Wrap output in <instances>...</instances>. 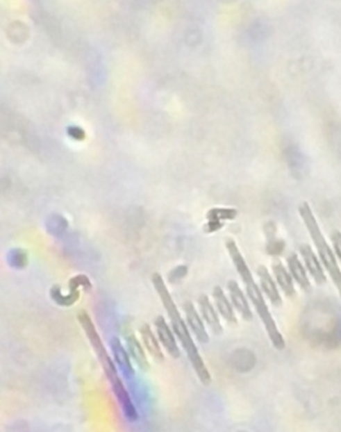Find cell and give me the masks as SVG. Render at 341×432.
<instances>
[{
  "label": "cell",
  "mask_w": 341,
  "mask_h": 432,
  "mask_svg": "<svg viewBox=\"0 0 341 432\" xmlns=\"http://www.w3.org/2000/svg\"><path fill=\"white\" fill-rule=\"evenodd\" d=\"M152 283H153V287H155L159 298L163 301V306H164L167 314L169 316L172 330H174L175 335L178 336V339H179L183 349L185 351L191 365L194 367L199 381L203 383V384H206V385L210 384L211 383V375H210V372H208V369L206 367L203 358L199 354V349H197L195 343H194V339H192V335H191V331L188 329V324L183 320V317L180 315L179 308L175 304L174 299H172V297H171L165 283L163 281L162 275L155 272L152 275Z\"/></svg>",
  "instance_id": "6da1fadb"
},
{
  "label": "cell",
  "mask_w": 341,
  "mask_h": 432,
  "mask_svg": "<svg viewBox=\"0 0 341 432\" xmlns=\"http://www.w3.org/2000/svg\"><path fill=\"white\" fill-rule=\"evenodd\" d=\"M78 320L81 323V329L85 333V336L88 338L92 349L95 351L97 356H98L99 362L103 367V371H104L108 382L113 387L115 397H116V399H117L120 407H122L123 414L131 422H135L138 419V411H136V408L133 406V401L131 399L127 388L124 387V383L122 382V379H120V376L117 374V369H116V365H115L114 360L111 359V356L107 352L106 346L103 344V340H101L100 335L97 331V327H95L91 316L88 315L85 311H81L78 314Z\"/></svg>",
  "instance_id": "7a4b0ae2"
},
{
  "label": "cell",
  "mask_w": 341,
  "mask_h": 432,
  "mask_svg": "<svg viewBox=\"0 0 341 432\" xmlns=\"http://www.w3.org/2000/svg\"><path fill=\"white\" fill-rule=\"evenodd\" d=\"M227 249L228 254H229V256L232 259L233 266L238 269V274L240 275L242 281L245 284L247 295H248L249 300L252 301L258 315L260 316L261 322H263V324H264V327L267 330V333H268L272 344L276 349H284V339H283L281 333L277 329L276 323H275L274 317H272L269 310H268V306H267L264 297H263V291H261L260 287L255 282L253 275H252L249 267L247 265V262H245L240 249L238 247L236 242L232 240V239H228Z\"/></svg>",
  "instance_id": "3957f363"
},
{
  "label": "cell",
  "mask_w": 341,
  "mask_h": 432,
  "mask_svg": "<svg viewBox=\"0 0 341 432\" xmlns=\"http://www.w3.org/2000/svg\"><path fill=\"white\" fill-rule=\"evenodd\" d=\"M299 213H300V216H301V219H303V222L308 230L309 235H310V238H312V240L317 249L319 256L324 265L325 269L328 271L332 281L336 284L341 297V271L339 269L338 262H336V256L333 255L332 249L325 242V238L320 231V227L316 222V217L313 216V213H312L308 203H303L299 207Z\"/></svg>",
  "instance_id": "277c9868"
},
{
  "label": "cell",
  "mask_w": 341,
  "mask_h": 432,
  "mask_svg": "<svg viewBox=\"0 0 341 432\" xmlns=\"http://www.w3.org/2000/svg\"><path fill=\"white\" fill-rule=\"evenodd\" d=\"M183 310L185 313V319H187L188 329H190V331H192V333L195 335L197 342L201 343V344L208 343L210 342V336H208L207 330L204 327L203 317L200 315V313H197V310H196L195 306L192 304V301L187 300L183 304Z\"/></svg>",
  "instance_id": "5b68a950"
},
{
  "label": "cell",
  "mask_w": 341,
  "mask_h": 432,
  "mask_svg": "<svg viewBox=\"0 0 341 432\" xmlns=\"http://www.w3.org/2000/svg\"><path fill=\"white\" fill-rule=\"evenodd\" d=\"M155 330H156V335H158L163 347L172 358L178 359L180 356V349L178 343H176L175 335H174L175 333L171 331L168 323L165 322V319L162 315L156 316V319H155Z\"/></svg>",
  "instance_id": "8992f818"
},
{
  "label": "cell",
  "mask_w": 341,
  "mask_h": 432,
  "mask_svg": "<svg viewBox=\"0 0 341 432\" xmlns=\"http://www.w3.org/2000/svg\"><path fill=\"white\" fill-rule=\"evenodd\" d=\"M299 251H300V255H301V258L304 260L306 268L308 269L309 274L313 278L315 283L319 284V285L324 284L325 281H326L324 269L320 265L317 256L315 255L313 249H310V246H308V244H301L299 247Z\"/></svg>",
  "instance_id": "52a82bcc"
},
{
  "label": "cell",
  "mask_w": 341,
  "mask_h": 432,
  "mask_svg": "<svg viewBox=\"0 0 341 432\" xmlns=\"http://www.w3.org/2000/svg\"><path fill=\"white\" fill-rule=\"evenodd\" d=\"M228 292H229V299L231 303L233 304V307L236 308V311L242 315L244 320H252L253 314L251 311L249 303L245 299L243 290L240 288V285L235 281H229L227 284Z\"/></svg>",
  "instance_id": "ba28073f"
},
{
  "label": "cell",
  "mask_w": 341,
  "mask_h": 432,
  "mask_svg": "<svg viewBox=\"0 0 341 432\" xmlns=\"http://www.w3.org/2000/svg\"><path fill=\"white\" fill-rule=\"evenodd\" d=\"M197 304H199L200 315L203 316V320L208 324L212 333L215 335H220L223 333V326L220 323V317H219V314L216 313V310L213 308L210 298L207 295H200L197 299Z\"/></svg>",
  "instance_id": "9c48e42d"
},
{
  "label": "cell",
  "mask_w": 341,
  "mask_h": 432,
  "mask_svg": "<svg viewBox=\"0 0 341 432\" xmlns=\"http://www.w3.org/2000/svg\"><path fill=\"white\" fill-rule=\"evenodd\" d=\"M110 346H111V351H113V355H114L115 365L119 367V369H120L127 378L133 376V372H135V371H133V367L131 365L130 352L122 344L120 339H119L117 336L111 338Z\"/></svg>",
  "instance_id": "30bf717a"
},
{
  "label": "cell",
  "mask_w": 341,
  "mask_h": 432,
  "mask_svg": "<svg viewBox=\"0 0 341 432\" xmlns=\"http://www.w3.org/2000/svg\"><path fill=\"white\" fill-rule=\"evenodd\" d=\"M258 278L260 281L261 291L267 295V298L275 307H280L283 304L281 295L277 290L276 282L274 281V278L269 274V271L267 269V267H258Z\"/></svg>",
  "instance_id": "8fae6325"
},
{
  "label": "cell",
  "mask_w": 341,
  "mask_h": 432,
  "mask_svg": "<svg viewBox=\"0 0 341 432\" xmlns=\"http://www.w3.org/2000/svg\"><path fill=\"white\" fill-rule=\"evenodd\" d=\"M124 339H126V346H127V351L130 352L131 358L135 360V363L139 366L140 369L148 371L149 363H148L146 351L143 349V346L139 343L138 338L135 336V333L131 329L124 331Z\"/></svg>",
  "instance_id": "7c38bea8"
},
{
  "label": "cell",
  "mask_w": 341,
  "mask_h": 432,
  "mask_svg": "<svg viewBox=\"0 0 341 432\" xmlns=\"http://www.w3.org/2000/svg\"><path fill=\"white\" fill-rule=\"evenodd\" d=\"M212 297H213V301L216 304L217 313L223 316L224 320L229 324H236L238 323V317L235 315L233 304L228 300L227 295L224 294V291H223V288L220 285H215L213 287Z\"/></svg>",
  "instance_id": "4fadbf2b"
},
{
  "label": "cell",
  "mask_w": 341,
  "mask_h": 432,
  "mask_svg": "<svg viewBox=\"0 0 341 432\" xmlns=\"http://www.w3.org/2000/svg\"><path fill=\"white\" fill-rule=\"evenodd\" d=\"M272 271L275 275V281H276L278 287L281 288V291L285 294V297L292 298L296 294L294 290V284H293V278L291 272H288V269L284 267V265L280 260H275L272 263Z\"/></svg>",
  "instance_id": "5bb4252c"
},
{
  "label": "cell",
  "mask_w": 341,
  "mask_h": 432,
  "mask_svg": "<svg viewBox=\"0 0 341 432\" xmlns=\"http://www.w3.org/2000/svg\"><path fill=\"white\" fill-rule=\"evenodd\" d=\"M140 335H142V339H143V344L146 347L148 354L158 362H163L164 360V355H163L162 347H160V340L159 338L153 333V331L151 330L149 324L143 323L142 327H140Z\"/></svg>",
  "instance_id": "9a60e30c"
},
{
  "label": "cell",
  "mask_w": 341,
  "mask_h": 432,
  "mask_svg": "<svg viewBox=\"0 0 341 432\" xmlns=\"http://www.w3.org/2000/svg\"><path fill=\"white\" fill-rule=\"evenodd\" d=\"M287 263H288V268H290V272L292 275L293 281L299 284V287L303 291H306V292L310 291V281H309L307 271L303 266V263L300 262L297 254H291L287 259Z\"/></svg>",
  "instance_id": "2e32d148"
},
{
  "label": "cell",
  "mask_w": 341,
  "mask_h": 432,
  "mask_svg": "<svg viewBox=\"0 0 341 432\" xmlns=\"http://www.w3.org/2000/svg\"><path fill=\"white\" fill-rule=\"evenodd\" d=\"M331 240H332L333 249H335V252H336V255H338V259L341 262V233H338V231L332 233Z\"/></svg>",
  "instance_id": "e0dca14e"
}]
</instances>
